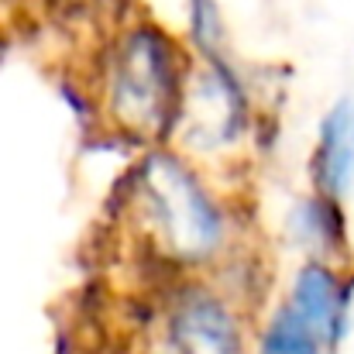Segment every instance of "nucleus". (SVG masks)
Returning a JSON list of instances; mask_svg holds the SVG:
<instances>
[{
  "instance_id": "4",
  "label": "nucleus",
  "mask_w": 354,
  "mask_h": 354,
  "mask_svg": "<svg viewBox=\"0 0 354 354\" xmlns=\"http://www.w3.org/2000/svg\"><path fill=\"white\" fill-rule=\"evenodd\" d=\"M258 310L210 275L155 286L151 348L162 354H251Z\"/></svg>"
},
{
  "instance_id": "3",
  "label": "nucleus",
  "mask_w": 354,
  "mask_h": 354,
  "mask_svg": "<svg viewBox=\"0 0 354 354\" xmlns=\"http://www.w3.org/2000/svg\"><path fill=\"white\" fill-rule=\"evenodd\" d=\"M261 138L258 93L234 52L193 59L172 148L186 151L210 172L231 179L254 158Z\"/></svg>"
},
{
  "instance_id": "5",
  "label": "nucleus",
  "mask_w": 354,
  "mask_h": 354,
  "mask_svg": "<svg viewBox=\"0 0 354 354\" xmlns=\"http://www.w3.org/2000/svg\"><path fill=\"white\" fill-rule=\"evenodd\" d=\"M279 299L337 354L354 320V261L299 258Z\"/></svg>"
},
{
  "instance_id": "9",
  "label": "nucleus",
  "mask_w": 354,
  "mask_h": 354,
  "mask_svg": "<svg viewBox=\"0 0 354 354\" xmlns=\"http://www.w3.org/2000/svg\"><path fill=\"white\" fill-rule=\"evenodd\" d=\"M35 3L45 14H52L59 24L83 31L86 41L100 35L104 28L118 24L131 10H138V0H35Z\"/></svg>"
},
{
  "instance_id": "1",
  "label": "nucleus",
  "mask_w": 354,
  "mask_h": 354,
  "mask_svg": "<svg viewBox=\"0 0 354 354\" xmlns=\"http://www.w3.org/2000/svg\"><path fill=\"white\" fill-rule=\"evenodd\" d=\"M114 244L145 275H221L254 251V224L231 179L186 151L162 145L138 151L114 189Z\"/></svg>"
},
{
  "instance_id": "2",
  "label": "nucleus",
  "mask_w": 354,
  "mask_h": 354,
  "mask_svg": "<svg viewBox=\"0 0 354 354\" xmlns=\"http://www.w3.org/2000/svg\"><path fill=\"white\" fill-rule=\"evenodd\" d=\"M193 52L148 10H131L86 41L80 93L97 134L124 148L148 151L172 145Z\"/></svg>"
},
{
  "instance_id": "6",
  "label": "nucleus",
  "mask_w": 354,
  "mask_h": 354,
  "mask_svg": "<svg viewBox=\"0 0 354 354\" xmlns=\"http://www.w3.org/2000/svg\"><path fill=\"white\" fill-rule=\"evenodd\" d=\"M310 189L330 200H348L354 189V100H334L317 124L310 148Z\"/></svg>"
},
{
  "instance_id": "7",
  "label": "nucleus",
  "mask_w": 354,
  "mask_h": 354,
  "mask_svg": "<svg viewBox=\"0 0 354 354\" xmlns=\"http://www.w3.org/2000/svg\"><path fill=\"white\" fill-rule=\"evenodd\" d=\"M286 241L296 248L299 258H324V261H354L351 258V227L348 210L341 200L324 193H303L286 214Z\"/></svg>"
},
{
  "instance_id": "8",
  "label": "nucleus",
  "mask_w": 354,
  "mask_h": 354,
  "mask_svg": "<svg viewBox=\"0 0 354 354\" xmlns=\"http://www.w3.org/2000/svg\"><path fill=\"white\" fill-rule=\"evenodd\" d=\"M251 354H330V348L282 299H275L254 320Z\"/></svg>"
},
{
  "instance_id": "11",
  "label": "nucleus",
  "mask_w": 354,
  "mask_h": 354,
  "mask_svg": "<svg viewBox=\"0 0 354 354\" xmlns=\"http://www.w3.org/2000/svg\"><path fill=\"white\" fill-rule=\"evenodd\" d=\"M148 354H162V351H155V348H151V351H148Z\"/></svg>"
},
{
  "instance_id": "10",
  "label": "nucleus",
  "mask_w": 354,
  "mask_h": 354,
  "mask_svg": "<svg viewBox=\"0 0 354 354\" xmlns=\"http://www.w3.org/2000/svg\"><path fill=\"white\" fill-rule=\"evenodd\" d=\"M183 10H186L183 41L189 45L193 59H214L231 52L227 17L217 0H183Z\"/></svg>"
}]
</instances>
